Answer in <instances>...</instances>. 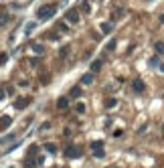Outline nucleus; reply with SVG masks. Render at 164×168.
Wrapping results in <instances>:
<instances>
[{"label": "nucleus", "instance_id": "1", "mask_svg": "<svg viewBox=\"0 0 164 168\" xmlns=\"http://www.w3.org/2000/svg\"><path fill=\"white\" fill-rule=\"evenodd\" d=\"M55 12H57V8H55L53 4H47V6H41V8L37 10V16H39L41 20H49Z\"/></svg>", "mask_w": 164, "mask_h": 168}, {"label": "nucleus", "instance_id": "2", "mask_svg": "<svg viewBox=\"0 0 164 168\" xmlns=\"http://www.w3.org/2000/svg\"><path fill=\"white\" fill-rule=\"evenodd\" d=\"M65 156H67V158H79V156H81V152H79V148H75V146H67Z\"/></svg>", "mask_w": 164, "mask_h": 168}, {"label": "nucleus", "instance_id": "3", "mask_svg": "<svg viewBox=\"0 0 164 168\" xmlns=\"http://www.w3.org/2000/svg\"><path fill=\"white\" fill-rule=\"evenodd\" d=\"M132 89H134L136 93H144V89H146V83L142 81V79H134V83H132Z\"/></svg>", "mask_w": 164, "mask_h": 168}, {"label": "nucleus", "instance_id": "4", "mask_svg": "<svg viewBox=\"0 0 164 168\" xmlns=\"http://www.w3.org/2000/svg\"><path fill=\"white\" fill-rule=\"evenodd\" d=\"M65 18H67L69 22H73V24H75V22L79 20V12H77V10H67V14H65Z\"/></svg>", "mask_w": 164, "mask_h": 168}, {"label": "nucleus", "instance_id": "5", "mask_svg": "<svg viewBox=\"0 0 164 168\" xmlns=\"http://www.w3.org/2000/svg\"><path fill=\"white\" fill-rule=\"evenodd\" d=\"M10 124H12V118H10V115H4V118H0V132L6 130Z\"/></svg>", "mask_w": 164, "mask_h": 168}, {"label": "nucleus", "instance_id": "6", "mask_svg": "<svg viewBox=\"0 0 164 168\" xmlns=\"http://www.w3.org/2000/svg\"><path fill=\"white\" fill-rule=\"evenodd\" d=\"M43 148L47 150V152H51V154H55V152H57V146H55L53 142H45V144H43Z\"/></svg>", "mask_w": 164, "mask_h": 168}, {"label": "nucleus", "instance_id": "7", "mask_svg": "<svg viewBox=\"0 0 164 168\" xmlns=\"http://www.w3.org/2000/svg\"><path fill=\"white\" fill-rule=\"evenodd\" d=\"M91 150L93 152H99V150H103V142H99V140H95V142H91Z\"/></svg>", "mask_w": 164, "mask_h": 168}, {"label": "nucleus", "instance_id": "8", "mask_svg": "<svg viewBox=\"0 0 164 168\" xmlns=\"http://www.w3.org/2000/svg\"><path fill=\"white\" fill-rule=\"evenodd\" d=\"M67 106H69L67 97H59V101H57V107H59V110H65Z\"/></svg>", "mask_w": 164, "mask_h": 168}, {"label": "nucleus", "instance_id": "9", "mask_svg": "<svg viewBox=\"0 0 164 168\" xmlns=\"http://www.w3.org/2000/svg\"><path fill=\"white\" fill-rule=\"evenodd\" d=\"M111 29H114V24H111V22H103L102 24V33H111Z\"/></svg>", "mask_w": 164, "mask_h": 168}, {"label": "nucleus", "instance_id": "10", "mask_svg": "<svg viewBox=\"0 0 164 168\" xmlns=\"http://www.w3.org/2000/svg\"><path fill=\"white\" fill-rule=\"evenodd\" d=\"M99 69H102V61H99V59H95V61L91 63V71L95 73V71H99Z\"/></svg>", "mask_w": 164, "mask_h": 168}, {"label": "nucleus", "instance_id": "11", "mask_svg": "<svg viewBox=\"0 0 164 168\" xmlns=\"http://www.w3.org/2000/svg\"><path fill=\"white\" fill-rule=\"evenodd\" d=\"M154 49H156V53H164V43H162V41L154 43Z\"/></svg>", "mask_w": 164, "mask_h": 168}, {"label": "nucleus", "instance_id": "12", "mask_svg": "<svg viewBox=\"0 0 164 168\" xmlns=\"http://www.w3.org/2000/svg\"><path fill=\"white\" fill-rule=\"evenodd\" d=\"M69 95H71V97H79V95H81V89H79V87H73L71 91H69Z\"/></svg>", "mask_w": 164, "mask_h": 168}, {"label": "nucleus", "instance_id": "13", "mask_svg": "<svg viewBox=\"0 0 164 168\" xmlns=\"http://www.w3.org/2000/svg\"><path fill=\"white\" fill-rule=\"evenodd\" d=\"M24 164H26V168H33V166H34V160H33V156H30V154L26 156V160H24Z\"/></svg>", "mask_w": 164, "mask_h": 168}, {"label": "nucleus", "instance_id": "14", "mask_svg": "<svg viewBox=\"0 0 164 168\" xmlns=\"http://www.w3.org/2000/svg\"><path fill=\"white\" fill-rule=\"evenodd\" d=\"M6 20H8V14H6V12H0V26H4Z\"/></svg>", "mask_w": 164, "mask_h": 168}, {"label": "nucleus", "instance_id": "15", "mask_svg": "<svg viewBox=\"0 0 164 168\" xmlns=\"http://www.w3.org/2000/svg\"><path fill=\"white\" fill-rule=\"evenodd\" d=\"M29 103H26V99H16V107L18 110H22V107H26Z\"/></svg>", "mask_w": 164, "mask_h": 168}, {"label": "nucleus", "instance_id": "16", "mask_svg": "<svg viewBox=\"0 0 164 168\" xmlns=\"http://www.w3.org/2000/svg\"><path fill=\"white\" fill-rule=\"evenodd\" d=\"M93 81V75H83L81 77V83H85V85H87V83H91Z\"/></svg>", "mask_w": 164, "mask_h": 168}, {"label": "nucleus", "instance_id": "17", "mask_svg": "<svg viewBox=\"0 0 164 168\" xmlns=\"http://www.w3.org/2000/svg\"><path fill=\"white\" fill-rule=\"evenodd\" d=\"M116 103H118V101L114 99V97H110V99L106 101V107H116Z\"/></svg>", "mask_w": 164, "mask_h": 168}, {"label": "nucleus", "instance_id": "18", "mask_svg": "<svg viewBox=\"0 0 164 168\" xmlns=\"http://www.w3.org/2000/svg\"><path fill=\"white\" fill-rule=\"evenodd\" d=\"M81 10H83V12H89V2H87V0L81 2Z\"/></svg>", "mask_w": 164, "mask_h": 168}, {"label": "nucleus", "instance_id": "19", "mask_svg": "<svg viewBox=\"0 0 164 168\" xmlns=\"http://www.w3.org/2000/svg\"><path fill=\"white\" fill-rule=\"evenodd\" d=\"M75 110H77V114H83V111H85V106H83V103H77Z\"/></svg>", "mask_w": 164, "mask_h": 168}, {"label": "nucleus", "instance_id": "20", "mask_svg": "<svg viewBox=\"0 0 164 168\" xmlns=\"http://www.w3.org/2000/svg\"><path fill=\"white\" fill-rule=\"evenodd\" d=\"M33 51L34 53H43V47L41 45H33Z\"/></svg>", "mask_w": 164, "mask_h": 168}, {"label": "nucleus", "instance_id": "21", "mask_svg": "<svg viewBox=\"0 0 164 168\" xmlns=\"http://www.w3.org/2000/svg\"><path fill=\"white\" fill-rule=\"evenodd\" d=\"M103 156H106V152H103V150H99V152H95V158H103Z\"/></svg>", "mask_w": 164, "mask_h": 168}, {"label": "nucleus", "instance_id": "22", "mask_svg": "<svg viewBox=\"0 0 164 168\" xmlns=\"http://www.w3.org/2000/svg\"><path fill=\"white\" fill-rule=\"evenodd\" d=\"M6 89V93H8V95H14V89H12V87H4Z\"/></svg>", "mask_w": 164, "mask_h": 168}, {"label": "nucleus", "instance_id": "23", "mask_svg": "<svg viewBox=\"0 0 164 168\" xmlns=\"http://www.w3.org/2000/svg\"><path fill=\"white\" fill-rule=\"evenodd\" d=\"M4 95H6V89H2V87H0V99H4Z\"/></svg>", "mask_w": 164, "mask_h": 168}, {"label": "nucleus", "instance_id": "24", "mask_svg": "<svg viewBox=\"0 0 164 168\" xmlns=\"http://www.w3.org/2000/svg\"><path fill=\"white\" fill-rule=\"evenodd\" d=\"M114 136H116V138H122V136H124V132H122V130H116V134H114Z\"/></svg>", "mask_w": 164, "mask_h": 168}, {"label": "nucleus", "instance_id": "25", "mask_svg": "<svg viewBox=\"0 0 164 168\" xmlns=\"http://www.w3.org/2000/svg\"><path fill=\"white\" fill-rule=\"evenodd\" d=\"M160 22H164V14H162V16H160Z\"/></svg>", "mask_w": 164, "mask_h": 168}, {"label": "nucleus", "instance_id": "26", "mask_svg": "<svg viewBox=\"0 0 164 168\" xmlns=\"http://www.w3.org/2000/svg\"><path fill=\"white\" fill-rule=\"evenodd\" d=\"M160 71H162V73H164V65H160Z\"/></svg>", "mask_w": 164, "mask_h": 168}]
</instances>
